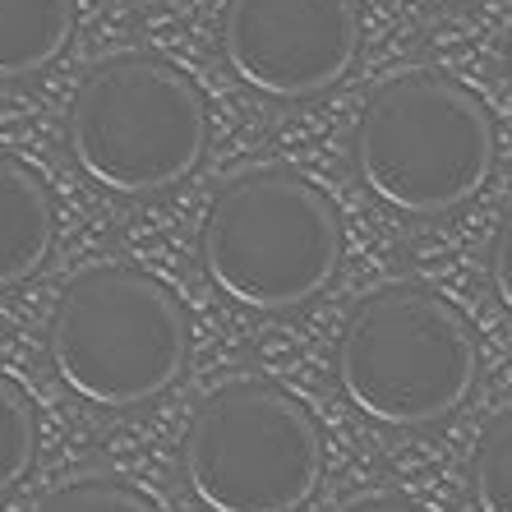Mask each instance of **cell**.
<instances>
[{"label":"cell","mask_w":512,"mask_h":512,"mask_svg":"<svg viewBox=\"0 0 512 512\" xmlns=\"http://www.w3.org/2000/svg\"><path fill=\"white\" fill-rule=\"evenodd\" d=\"M356 171L397 213H453L494 171V120L453 79H388L360 111Z\"/></svg>","instance_id":"cell-1"},{"label":"cell","mask_w":512,"mask_h":512,"mask_svg":"<svg viewBox=\"0 0 512 512\" xmlns=\"http://www.w3.org/2000/svg\"><path fill=\"white\" fill-rule=\"evenodd\" d=\"M199 254L217 291L245 310H296L333 282L342 227L333 203L296 171H250L213 199Z\"/></svg>","instance_id":"cell-2"},{"label":"cell","mask_w":512,"mask_h":512,"mask_svg":"<svg viewBox=\"0 0 512 512\" xmlns=\"http://www.w3.org/2000/svg\"><path fill=\"white\" fill-rule=\"evenodd\" d=\"M337 379L379 425H429L457 411L476 383V337L429 286L397 282L351 310L337 342Z\"/></svg>","instance_id":"cell-3"},{"label":"cell","mask_w":512,"mask_h":512,"mask_svg":"<svg viewBox=\"0 0 512 512\" xmlns=\"http://www.w3.org/2000/svg\"><path fill=\"white\" fill-rule=\"evenodd\" d=\"M51 365L60 383L97 406H134L167 393L185 365V310L139 268H88L51 310Z\"/></svg>","instance_id":"cell-4"},{"label":"cell","mask_w":512,"mask_h":512,"mask_svg":"<svg viewBox=\"0 0 512 512\" xmlns=\"http://www.w3.org/2000/svg\"><path fill=\"white\" fill-rule=\"evenodd\" d=\"M208 143L199 88L167 60L116 56L88 74L70 107V153L111 194H153L185 180Z\"/></svg>","instance_id":"cell-5"},{"label":"cell","mask_w":512,"mask_h":512,"mask_svg":"<svg viewBox=\"0 0 512 512\" xmlns=\"http://www.w3.org/2000/svg\"><path fill=\"white\" fill-rule=\"evenodd\" d=\"M185 471L208 512H296L323 476L319 425L273 383H227L194 411Z\"/></svg>","instance_id":"cell-6"},{"label":"cell","mask_w":512,"mask_h":512,"mask_svg":"<svg viewBox=\"0 0 512 512\" xmlns=\"http://www.w3.org/2000/svg\"><path fill=\"white\" fill-rule=\"evenodd\" d=\"M222 51L254 93L314 97L356 65V0H227Z\"/></svg>","instance_id":"cell-7"},{"label":"cell","mask_w":512,"mask_h":512,"mask_svg":"<svg viewBox=\"0 0 512 512\" xmlns=\"http://www.w3.org/2000/svg\"><path fill=\"white\" fill-rule=\"evenodd\" d=\"M56 240V208L33 167L0 153V291L33 277Z\"/></svg>","instance_id":"cell-8"},{"label":"cell","mask_w":512,"mask_h":512,"mask_svg":"<svg viewBox=\"0 0 512 512\" xmlns=\"http://www.w3.org/2000/svg\"><path fill=\"white\" fill-rule=\"evenodd\" d=\"M74 33V0H0V79L47 70Z\"/></svg>","instance_id":"cell-9"},{"label":"cell","mask_w":512,"mask_h":512,"mask_svg":"<svg viewBox=\"0 0 512 512\" xmlns=\"http://www.w3.org/2000/svg\"><path fill=\"white\" fill-rule=\"evenodd\" d=\"M471 489L480 512H512V406L485 420L471 453Z\"/></svg>","instance_id":"cell-10"},{"label":"cell","mask_w":512,"mask_h":512,"mask_svg":"<svg viewBox=\"0 0 512 512\" xmlns=\"http://www.w3.org/2000/svg\"><path fill=\"white\" fill-rule=\"evenodd\" d=\"M37 443V420L33 402L24 397V388L0 374V494L28 471Z\"/></svg>","instance_id":"cell-11"},{"label":"cell","mask_w":512,"mask_h":512,"mask_svg":"<svg viewBox=\"0 0 512 512\" xmlns=\"http://www.w3.org/2000/svg\"><path fill=\"white\" fill-rule=\"evenodd\" d=\"M37 512H157L139 489L116 485V480H74L42 499Z\"/></svg>","instance_id":"cell-12"},{"label":"cell","mask_w":512,"mask_h":512,"mask_svg":"<svg viewBox=\"0 0 512 512\" xmlns=\"http://www.w3.org/2000/svg\"><path fill=\"white\" fill-rule=\"evenodd\" d=\"M489 282L499 291V300L512 310V213L499 222L494 245H489Z\"/></svg>","instance_id":"cell-13"},{"label":"cell","mask_w":512,"mask_h":512,"mask_svg":"<svg viewBox=\"0 0 512 512\" xmlns=\"http://www.w3.org/2000/svg\"><path fill=\"white\" fill-rule=\"evenodd\" d=\"M342 512H425V508H416V503H406V499H393V494H374V499H360Z\"/></svg>","instance_id":"cell-14"}]
</instances>
